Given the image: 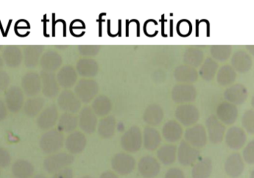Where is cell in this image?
Segmentation results:
<instances>
[{"label":"cell","mask_w":254,"mask_h":178,"mask_svg":"<svg viewBox=\"0 0 254 178\" xmlns=\"http://www.w3.org/2000/svg\"><path fill=\"white\" fill-rule=\"evenodd\" d=\"M11 170L15 178H32L35 173L33 166L25 160L15 162Z\"/></svg>","instance_id":"27"},{"label":"cell","mask_w":254,"mask_h":178,"mask_svg":"<svg viewBox=\"0 0 254 178\" xmlns=\"http://www.w3.org/2000/svg\"><path fill=\"white\" fill-rule=\"evenodd\" d=\"M231 66L239 73L249 72L253 66L252 57L245 50H237L232 56Z\"/></svg>","instance_id":"12"},{"label":"cell","mask_w":254,"mask_h":178,"mask_svg":"<svg viewBox=\"0 0 254 178\" xmlns=\"http://www.w3.org/2000/svg\"><path fill=\"white\" fill-rule=\"evenodd\" d=\"M183 133L182 126L176 120H169L164 124L162 129L163 138L171 143L179 142L182 138Z\"/></svg>","instance_id":"16"},{"label":"cell","mask_w":254,"mask_h":178,"mask_svg":"<svg viewBox=\"0 0 254 178\" xmlns=\"http://www.w3.org/2000/svg\"><path fill=\"white\" fill-rule=\"evenodd\" d=\"M175 116L180 124L191 127L198 121L200 114L194 105H183L177 108Z\"/></svg>","instance_id":"4"},{"label":"cell","mask_w":254,"mask_h":178,"mask_svg":"<svg viewBox=\"0 0 254 178\" xmlns=\"http://www.w3.org/2000/svg\"><path fill=\"white\" fill-rule=\"evenodd\" d=\"M164 112L163 108L157 104L149 105L143 114V120L148 126L155 127L160 125L163 121Z\"/></svg>","instance_id":"18"},{"label":"cell","mask_w":254,"mask_h":178,"mask_svg":"<svg viewBox=\"0 0 254 178\" xmlns=\"http://www.w3.org/2000/svg\"><path fill=\"white\" fill-rule=\"evenodd\" d=\"M117 121L114 116L102 119L98 125V133L103 139H110L115 134Z\"/></svg>","instance_id":"24"},{"label":"cell","mask_w":254,"mask_h":178,"mask_svg":"<svg viewBox=\"0 0 254 178\" xmlns=\"http://www.w3.org/2000/svg\"><path fill=\"white\" fill-rule=\"evenodd\" d=\"M93 108L97 115L104 117L107 116L112 110V103L106 96H98L93 103Z\"/></svg>","instance_id":"29"},{"label":"cell","mask_w":254,"mask_h":178,"mask_svg":"<svg viewBox=\"0 0 254 178\" xmlns=\"http://www.w3.org/2000/svg\"><path fill=\"white\" fill-rule=\"evenodd\" d=\"M212 172V162L209 157H203L193 165L191 178H209Z\"/></svg>","instance_id":"20"},{"label":"cell","mask_w":254,"mask_h":178,"mask_svg":"<svg viewBox=\"0 0 254 178\" xmlns=\"http://www.w3.org/2000/svg\"><path fill=\"white\" fill-rule=\"evenodd\" d=\"M242 124L245 130L251 134L254 133V111L249 109L245 111L242 118Z\"/></svg>","instance_id":"32"},{"label":"cell","mask_w":254,"mask_h":178,"mask_svg":"<svg viewBox=\"0 0 254 178\" xmlns=\"http://www.w3.org/2000/svg\"><path fill=\"white\" fill-rule=\"evenodd\" d=\"M86 145H87V139L85 136L81 132H75L72 133L66 139V148L72 154L81 153L85 148Z\"/></svg>","instance_id":"22"},{"label":"cell","mask_w":254,"mask_h":178,"mask_svg":"<svg viewBox=\"0 0 254 178\" xmlns=\"http://www.w3.org/2000/svg\"><path fill=\"white\" fill-rule=\"evenodd\" d=\"M111 166L116 173L125 176L133 172L136 166V160L130 154L118 153L111 160Z\"/></svg>","instance_id":"2"},{"label":"cell","mask_w":254,"mask_h":178,"mask_svg":"<svg viewBox=\"0 0 254 178\" xmlns=\"http://www.w3.org/2000/svg\"><path fill=\"white\" fill-rule=\"evenodd\" d=\"M73 162V157L65 153L53 154L44 162V168L50 174H55L62 169H66Z\"/></svg>","instance_id":"8"},{"label":"cell","mask_w":254,"mask_h":178,"mask_svg":"<svg viewBox=\"0 0 254 178\" xmlns=\"http://www.w3.org/2000/svg\"><path fill=\"white\" fill-rule=\"evenodd\" d=\"M206 134L209 142L212 144H219L222 142L225 136L226 127L218 120L216 116H210L206 120Z\"/></svg>","instance_id":"5"},{"label":"cell","mask_w":254,"mask_h":178,"mask_svg":"<svg viewBox=\"0 0 254 178\" xmlns=\"http://www.w3.org/2000/svg\"><path fill=\"white\" fill-rule=\"evenodd\" d=\"M210 54L214 60L218 61H226L232 54L230 46L215 45L210 47Z\"/></svg>","instance_id":"31"},{"label":"cell","mask_w":254,"mask_h":178,"mask_svg":"<svg viewBox=\"0 0 254 178\" xmlns=\"http://www.w3.org/2000/svg\"><path fill=\"white\" fill-rule=\"evenodd\" d=\"M237 74L230 65H224L221 66L216 73L218 84L221 86H228L236 81Z\"/></svg>","instance_id":"28"},{"label":"cell","mask_w":254,"mask_h":178,"mask_svg":"<svg viewBox=\"0 0 254 178\" xmlns=\"http://www.w3.org/2000/svg\"><path fill=\"white\" fill-rule=\"evenodd\" d=\"M204 60V53L197 47H190L186 50L184 54L185 65L195 68L202 64Z\"/></svg>","instance_id":"21"},{"label":"cell","mask_w":254,"mask_h":178,"mask_svg":"<svg viewBox=\"0 0 254 178\" xmlns=\"http://www.w3.org/2000/svg\"><path fill=\"white\" fill-rule=\"evenodd\" d=\"M0 176H1V172H0Z\"/></svg>","instance_id":"44"},{"label":"cell","mask_w":254,"mask_h":178,"mask_svg":"<svg viewBox=\"0 0 254 178\" xmlns=\"http://www.w3.org/2000/svg\"><path fill=\"white\" fill-rule=\"evenodd\" d=\"M10 163H11V157L8 151L0 147V167H7Z\"/></svg>","instance_id":"36"},{"label":"cell","mask_w":254,"mask_h":178,"mask_svg":"<svg viewBox=\"0 0 254 178\" xmlns=\"http://www.w3.org/2000/svg\"><path fill=\"white\" fill-rule=\"evenodd\" d=\"M32 178H47V177L44 176L43 175H35V176L32 177Z\"/></svg>","instance_id":"41"},{"label":"cell","mask_w":254,"mask_h":178,"mask_svg":"<svg viewBox=\"0 0 254 178\" xmlns=\"http://www.w3.org/2000/svg\"><path fill=\"white\" fill-rule=\"evenodd\" d=\"M52 178H73V172L72 169L66 168L55 173Z\"/></svg>","instance_id":"38"},{"label":"cell","mask_w":254,"mask_h":178,"mask_svg":"<svg viewBox=\"0 0 254 178\" xmlns=\"http://www.w3.org/2000/svg\"><path fill=\"white\" fill-rule=\"evenodd\" d=\"M162 138L160 132L151 126L144 128L142 134V144L148 151H155L161 144Z\"/></svg>","instance_id":"17"},{"label":"cell","mask_w":254,"mask_h":178,"mask_svg":"<svg viewBox=\"0 0 254 178\" xmlns=\"http://www.w3.org/2000/svg\"><path fill=\"white\" fill-rule=\"evenodd\" d=\"M197 97L195 87L190 84H176L172 90V98L177 104L190 103Z\"/></svg>","instance_id":"6"},{"label":"cell","mask_w":254,"mask_h":178,"mask_svg":"<svg viewBox=\"0 0 254 178\" xmlns=\"http://www.w3.org/2000/svg\"><path fill=\"white\" fill-rule=\"evenodd\" d=\"M97 118L94 112L90 108H85L81 114L80 119L81 129L86 133H93L97 127Z\"/></svg>","instance_id":"25"},{"label":"cell","mask_w":254,"mask_h":178,"mask_svg":"<svg viewBox=\"0 0 254 178\" xmlns=\"http://www.w3.org/2000/svg\"><path fill=\"white\" fill-rule=\"evenodd\" d=\"M160 169L158 160L151 155L142 157L138 163V172L144 178H155L160 174Z\"/></svg>","instance_id":"9"},{"label":"cell","mask_w":254,"mask_h":178,"mask_svg":"<svg viewBox=\"0 0 254 178\" xmlns=\"http://www.w3.org/2000/svg\"><path fill=\"white\" fill-rule=\"evenodd\" d=\"M99 66L93 60H84L81 63V73L87 76H94L97 73Z\"/></svg>","instance_id":"33"},{"label":"cell","mask_w":254,"mask_h":178,"mask_svg":"<svg viewBox=\"0 0 254 178\" xmlns=\"http://www.w3.org/2000/svg\"><path fill=\"white\" fill-rule=\"evenodd\" d=\"M200 156V151L190 145L185 140L181 141L177 150V158L181 166H190L197 162Z\"/></svg>","instance_id":"7"},{"label":"cell","mask_w":254,"mask_h":178,"mask_svg":"<svg viewBox=\"0 0 254 178\" xmlns=\"http://www.w3.org/2000/svg\"><path fill=\"white\" fill-rule=\"evenodd\" d=\"M92 178V177H90V176H84V177H83V178Z\"/></svg>","instance_id":"42"},{"label":"cell","mask_w":254,"mask_h":178,"mask_svg":"<svg viewBox=\"0 0 254 178\" xmlns=\"http://www.w3.org/2000/svg\"><path fill=\"white\" fill-rule=\"evenodd\" d=\"M184 139L187 143L194 148L197 149L203 148L208 141L206 128L203 124H194L186 130Z\"/></svg>","instance_id":"3"},{"label":"cell","mask_w":254,"mask_h":178,"mask_svg":"<svg viewBox=\"0 0 254 178\" xmlns=\"http://www.w3.org/2000/svg\"><path fill=\"white\" fill-rule=\"evenodd\" d=\"M218 68V64L216 60L210 57L206 58L202 63L200 70H199V75L204 81H212L216 75Z\"/></svg>","instance_id":"26"},{"label":"cell","mask_w":254,"mask_h":178,"mask_svg":"<svg viewBox=\"0 0 254 178\" xmlns=\"http://www.w3.org/2000/svg\"><path fill=\"white\" fill-rule=\"evenodd\" d=\"M224 97L227 102L233 105H242L248 99V91L243 84H233L224 91Z\"/></svg>","instance_id":"15"},{"label":"cell","mask_w":254,"mask_h":178,"mask_svg":"<svg viewBox=\"0 0 254 178\" xmlns=\"http://www.w3.org/2000/svg\"><path fill=\"white\" fill-rule=\"evenodd\" d=\"M176 31L179 36L187 38L191 35L192 32V25L190 20L185 19L180 20L177 24Z\"/></svg>","instance_id":"34"},{"label":"cell","mask_w":254,"mask_h":178,"mask_svg":"<svg viewBox=\"0 0 254 178\" xmlns=\"http://www.w3.org/2000/svg\"><path fill=\"white\" fill-rule=\"evenodd\" d=\"M175 79L181 84H190L195 82L198 78V73L195 68L187 65H180L174 72Z\"/></svg>","instance_id":"19"},{"label":"cell","mask_w":254,"mask_h":178,"mask_svg":"<svg viewBox=\"0 0 254 178\" xmlns=\"http://www.w3.org/2000/svg\"><path fill=\"white\" fill-rule=\"evenodd\" d=\"M164 178H186L184 172L179 168H171L167 171Z\"/></svg>","instance_id":"37"},{"label":"cell","mask_w":254,"mask_h":178,"mask_svg":"<svg viewBox=\"0 0 254 178\" xmlns=\"http://www.w3.org/2000/svg\"><path fill=\"white\" fill-rule=\"evenodd\" d=\"M82 82V88H81V96L84 102H90L96 96L99 91L97 83L93 80H84Z\"/></svg>","instance_id":"30"},{"label":"cell","mask_w":254,"mask_h":178,"mask_svg":"<svg viewBox=\"0 0 254 178\" xmlns=\"http://www.w3.org/2000/svg\"><path fill=\"white\" fill-rule=\"evenodd\" d=\"M121 146L128 153L137 152L142 145V133L138 126L133 125L125 132L121 138Z\"/></svg>","instance_id":"1"},{"label":"cell","mask_w":254,"mask_h":178,"mask_svg":"<svg viewBox=\"0 0 254 178\" xmlns=\"http://www.w3.org/2000/svg\"><path fill=\"white\" fill-rule=\"evenodd\" d=\"M244 162L249 165L254 163V141L252 140L245 146L242 154Z\"/></svg>","instance_id":"35"},{"label":"cell","mask_w":254,"mask_h":178,"mask_svg":"<svg viewBox=\"0 0 254 178\" xmlns=\"http://www.w3.org/2000/svg\"><path fill=\"white\" fill-rule=\"evenodd\" d=\"M64 137L56 130L45 133L41 138V147L44 152L53 154L59 151L63 145Z\"/></svg>","instance_id":"11"},{"label":"cell","mask_w":254,"mask_h":178,"mask_svg":"<svg viewBox=\"0 0 254 178\" xmlns=\"http://www.w3.org/2000/svg\"><path fill=\"white\" fill-rule=\"evenodd\" d=\"M217 118L223 124L230 125L234 124L239 116L236 105L228 102H224L218 105L216 110Z\"/></svg>","instance_id":"13"},{"label":"cell","mask_w":254,"mask_h":178,"mask_svg":"<svg viewBox=\"0 0 254 178\" xmlns=\"http://www.w3.org/2000/svg\"><path fill=\"white\" fill-rule=\"evenodd\" d=\"M247 48H248V50H249L251 55L254 54V46H248V47H247Z\"/></svg>","instance_id":"40"},{"label":"cell","mask_w":254,"mask_h":178,"mask_svg":"<svg viewBox=\"0 0 254 178\" xmlns=\"http://www.w3.org/2000/svg\"><path fill=\"white\" fill-rule=\"evenodd\" d=\"M245 170V162L239 153H233L228 156L224 163L225 173L231 178H237Z\"/></svg>","instance_id":"14"},{"label":"cell","mask_w":254,"mask_h":178,"mask_svg":"<svg viewBox=\"0 0 254 178\" xmlns=\"http://www.w3.org/2000/svg\"><path fill=\"white\" fill-rule=\"evenodd\" d=\"M251 178H254V172H252V173H251Z\"/></svg>","instance_id":"43"},{"label":"cell","mask_w":254,"mask_h":178,"mask_svg":"<svg viewBox=\"0 0 254 178\" xmlns=\"http://www.w3.org/2000/svg\"><path fill=\"white\" fill-rule=\"evenodd\" d=\"M99 178H119L118 175L114 172L108 171V172H104L101 175Z\"/></svg>","instance_id":"39"},{"label":"cell","mask_w":254,"mask_h":178,"mask_svg":"<svg viewBox=\"0 0 254 178\" xmlns=\"http://www.w3.org/2000/svg\"><path fill=\"white\" fill-rule=\"evenodd\" d=\"M246 142V133L242 127L233 126L230 127L225 133V142L230 149H242Z\"/></svg>","instance_id":"10"},{"label":"cell","mask_w":254,"mask_h":178,"mask_svg":"<svg viewBox=\"0 0 254 178\" xmlns=\"http://www.w3.org/2000/svg\"><path fill=\"white\" fill-rule=\"evenodd\" d=\"M176 145L172 144H166L159 148L157 152V158L160 163L165 166H170L173 164L177 159Z\"/></svg>","instance_id":"23"}]
</instances>
